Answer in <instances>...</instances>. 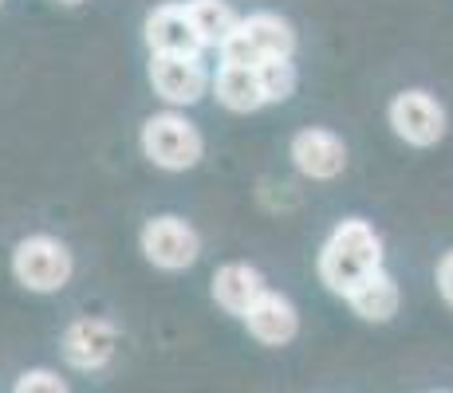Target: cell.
Wrapping results in <instances>:
<instances>
[{"label":"cell","instance_id":"obj_20","mask_svg":"<svg viewBox=\"0 0 453 393\" xmlns=\"http://www.w3.org/2000/svg\"><path fill=\"white\" fill-rule=\"evenodd\" d=\"M438 393H446V389H438Z\"/></svg>","mask_w":453,"mask_h":393},{"label":"cell","instance_id":"obj_4","mask_svg":"<svg viewBox=\"0 0 453 393\" xmlns=\"http://www.w3.org/2000/svg\"><path fill=\"white\" fill-rule=\"evenodd\" d=\"M221 64L260 67L265 59H292L296 56V28L276 12H249L241 16L237 32L217 48Z\"/></svg>","mask_w":453,"mask_h":393},{"label":"cell","instance_id":"obj_16","mask_svg":"<svg viewBox=\"0 0 453 393\" xmlns=\"http://www.w3.org/2000/svg\"><path fill=\"white\" fill-rule=\"evenodd\" d=\"M260 83H265V99L268 102H284L296 94V83H300V72H296L292 59H265L257 67Z\"/></svg>","mask_w":453,"mask_h":393},{"label":"cell","instance_id":"obj_19","mask_svg":"<svg viewBox=\"0 0 453 393\" xmlns=\"http://www.w3.org/2000/svg\"><path fill=\"white\" fill-rule=\"evenodd\" d=\"M59 4H83V0H59Z\"/></svg>","mask_w":453,"mask_h":393},{"label":"cell","instance_id":"obj_14","mask_svg":"<svg viewBox=\"0 0 453 393\" xmlns=\"http://www.w3.org/2000/svg\"><path fill=\"white\" fill-rule=\"evenodd\" d=\"M347 303H351V311L359 314L363 322H390L398 314L403 291H398V283L390 272H374L367 283H359L351 295H347Z\"/></svg>","mask_w":453,"mask_h":393},{"label":"cell","instance_id":"obj_9","mask_svg":"<svg viewBox=\"0 0 453 393\" xmlns=\"http://www.w3.org/2000/svg\"><path fill=\"white\" fill-rule=\"evenodd\" d=\"M387 118H390V126H395V134L403 138L406 146H418V150L438 146L441 138H446V110H441V102L426 91L395 94Z\"/></svg>","mask_w":453,"mask_h":393},{"label":"cell","instance_id":"obj_21","mask_svg":"<svg viewBox=\"0 0 453 393\" xmlns=\"http://www.w3.org/2000/svg\"><path fill=\"white\" fill-rule=\"evenodd\" d=\"M0 4H4V0H0Z\"/></svg>","mask_w":453,"mask_h":393},{"label":"cell","instance_id":"obj_7","mask_svg":"<svg viewBox=\"0 0 453 393\" xmlns=\"http://www.w3.org/2000/svg\"><path fill=\"white\" fill-rule=\"evenodd\" d=\"M119 351V330L111 319H99V314H83V319H72L59 335V354L72 370H103L111 366V358Z\"/></svg>","mask_w":453,"mask_h":393},{"label":"cell","instance_id":"obj_5","mask_svg":"<svg viewBox=\"0 0 453 393\" xmlns=\"http://www.w3.org/2000/svg\"><path fill=\"white\" fill-rule=\"evenodd\" d=\"M138 248H142L146 264H154L158 272H186V268L197 264L202 256V236L186 221V216H150L138 232Z\"/></svg>","mask_w":453,"mask_h":393},{"label":"cell","instance_id":"obj_3","mask_svg":"<svg viewBox=\"0 0 453 393\" xmlns=\"http://www.w3.org/2000/svg\"><path fill=\"white\" fill-rule=\"evenodd\" d=\"M75 260L59 236L32 232L12 248V279L32 295H56L72 283Z\"/></svg>","mask_w":453,"mask_h":393},{"label":"cell","instance_id":"obj_10","mask_svg":"<svg viewBox=\"0 0 453 393\" xmlns=\"http://www.w3.org/2000/svg\"><path fill=\"white\" fill-rule=\"evenodd\" d=\"M288 157L296 165V173L311 181H335L347 170V146L339 134H331L324 126H308L296 130L288 142Z\"/></svg>","mask_w":453,"mask_h":393},{"label":"cell","instance_id":"obj_8","mask_svg":"<svg viewBox=\"0 0 453 393\" xmlns=\"http://www.w3.org/2000/svg\"><path fill=\"white\" fill-rule=\"evenodd\" d=\"M142 40L150 56H205V40L197 36L194 20H189L186 0H165L146 12Z\"/></svg>","mask_w":453,"mask_h":393},{"label":"cell","instance_id":"obj_13","mask_svg":"<svg viewBox=\"0 0 453 393\" xmlns=\"http://www.w3.org/2000/svg\"><path fill=\"white\" fill-rule=\"evenodd\" d=\"M213 99L221 102L225 110H233V115H252V110L268 107L260 72H257V67H237V64H221V67H217Z\"/></svg>","mask_w":453,"mask_h":393},{"label":"cell","instance_id":"obj_12","mask_svg":"<svg viewBox=\"0 0 453 393\" xmlns=\"http://www.w3.org/2000/svg\"><path fill=\"white\" fill-rule=\"evenodd\" d=\"M209 291H213V303L225 314H237V319H245L252 303H257L260 295L268 291V283H265V276H260L257 268L245 264V260H229V264H221L213 272V283H209Z\"/></svg>","mask_w":453,"mask_h":393},{"label":"cell","instance_id":"obj_17","mask_svg":"<svg viewBox=\"0 0 453 393\" xmlns=\"http://www.w3.org/2000/svg\"><path fill=\"white\" fill-rule=\"evenodd\" d=\"M12 393H72V389H67V382L59 378L56 370H48V366H36V370H24L20 378H16Z\"/></svg>","mask_w":453,"mask_h":393},{"label":"cell","instance_id":"obj_2","mask_svg":"<svg viewBox=\"0 0 453 393\" xmlns=\"http://www.w3.org/2000/svg\"><path fill=\"white\" fill-rule=\"evenodd\" d=\"M138 146H142L146 162L158 165V170H165V173H186L205 157L202 130L173 107L158 110V115H150L142 122V130H138Z\"/></svg>","mask_w":453,"mask_h":393},{"label":"cell","instance_id":"obj_11","mask_svg":"<svg viewBox=\"0 0 453 393\" xmlns=\"http://www.w3.org/2000/svg\"><path fill=\"white\" fill-rule=\"evenodd\" d=\"M249 338H257L260 346H288L300 335V311L288 295L280 291H265L245 314Z\"/></svg>","mask_w":453,"mask_h":393},{"label":"cell","instance_id":"obj_1","mask_svg":"<svg viewBox=\"0 0 453 393\" xmlns=\"http://www.w3.org/2000/svg\"><path fill=\"white\" fill-rule=\"evenodd\" d=\"M316 272L327 291L347 299L359 283H367L374 272H382V236L374 232V224L363 221V216H347L324 240Z\"/></svg>","mask_w":453,"mask_h":393},{"label":"cell","instance_id":"obj_6","mask_svg":"<svg viewBox=\"0 0 453 393\" xmlns=\"http://www.w3.org/2000/svg\"><path fill=\"white\" fill-rule=\"evenodd\" d=\"M150 87L165 107L186 110L213 94V72L202 56H150Z\"/></svg>","mask_w":453,"mask_h":393},{"label":"cell","instance_id":"obj_15","mask_svg":"<svg viewBox=\"0 0 453 393\" xmlns=\"http://www.w3.org/2000/svg\"><path fill=\"white\" fill-rule=\"evenodd\" d=\"M186 8H189V20H194L197 36L205 40V48H221L241 24V12L229 0H186Z\"/></svg>","mask_w":453,"mask_h":393},{"label":"cell","instance_id":"obj_18","mask_svg":"<svg viewBox=\"0 0 453 393\" xmlns=\"http://www.w3.org/2000/svg\"><path fill=\"white\" fill-rule=\"evenodd\" d=\"M438 291H441V299L453 307V252H446V256L438 260Z\"/></svg>","mask_w":453,"mask_h":393}]
</instances>
